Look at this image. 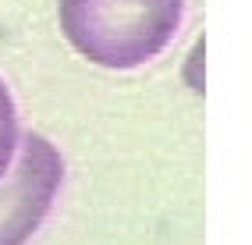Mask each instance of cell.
I'll return each mask as SVG.
<instances>
[{
  "instance_id": "cell-1",
  "label": "cell",
  "mask_w": 252,
  "mask_h": 245,
  "mask_svg": "<svg viewBox=\"0 0 252 245\" xmlns=\"http://www.w3.org/2000/svg\"><path fill=\"white\" fill-rule=\"evenodd\" d=\"M61 32L75 50L110 71H131L178 36L185 0H57Z\"/></svg>"
},
{
  "instance_id": "cell-2",
  "label": "cell",
  "mask_w": 252,
  "mask_h": 245,
  "mask_svg": "<svg viewBox=\"0 0 252 245\" xmlns=\"http://www.w3.org/2000/svg\"><path fill=\"white\" fill-rule=\"evenodd\" d=\"M0 178V245H25L57 199L64 163L54 142L29 132Z\"/></svg>"
},
{
  "instance_id": "cell-3",
  "label": "cell",
  "mask_w": 252,
  "mask_h": 245,
  "mask_svg": "<svg viewBox=\"0 0 252 245\" xmlns=\"http://www.w3.org/2000/svg\"><path fill=\"white\" fill-rule=\"evenodd\" d=\"M18 139H22L18 110H14V100H11V92L4 86V78H0V178L7 174L14 153H18Z\"/></svg>"
}]
</instances>
